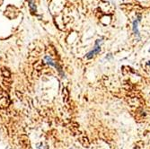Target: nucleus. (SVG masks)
I'll return each instance as SVG.
<instances>
[{"label":"nucleus","instance_id":"obj_1","mask_svg":"<svg viewBox=\"0 0 150 149\" xmlns=\"http://www.w3.org/2000/svg\"><path fill=\"white\" fill-rule=\"evenodd\" d=\"M103 42V38L97 39L94 42V46L92 50H90L88 53H86V58L87 59H92L95 55H98L102 50V44Z\"/></svg>","mask_w":150,"mask_h":149},{"label":"nucleus","instance_id":"obj_2","mask_svg":"<svg viewBox=\"0 0 150 149\" xmlns=\"http://www.w3.org/2000/svg\"><path fill=\"white\" fill-rule=\"evenodd\" d=\"M141 15H138L137 17H136L133 22H132V32L134 34V36L136 37V40H140L141 39V35H140V32H139V23L141 22Z\"/></svg>","mask_w":150,"mask_h":149},{"label":"nucleus","instance_id":"obj_3","mask_svg":"<svg viewBox=\"0 0 150 149\" xmlns=\"http://www.w3.org/2000/svg\"><path fill=\"white\" fill-rule=\"evenodd\" d=\"M45 61H46L47 64H49V65H50V66H54V67H56V68L58 69V71H59V73L62 72L61 67L58 65V63H57L55 60H54L52 58H50V57H49V56H46V57H45Z\"/></svg>","mask_w":150,"mask_h":149},{"label":"nucleus","instance_id":"obj_4","mask_svg":"<svg viewBox=\"0 0 150 149\" xmlns=\"http://www.w3.org/2000/svg\"><path fill=\"white\" fill-rule=\"evenodd\" d=\"M29 7L32 12H36V6L33 0H29Z\"/></svg>","mask_w":150,"mask_h":149},{"label":"nucleus","instance_id":"obj_5","mask_svg":"<svg viewBox=\"0 0 150 149\" xmlns=\"http://www.w3.org/2000/svg\"><path fill=\"white\" fill-rule=\"evenodd\" d=\"M146 65H147L148 66H150V60H149V61H147V63H146Z\"/></svg>","mask_w":150,"mask_h":149},{"label":"nucleus","instance_id":"obj_6","mask_svg":"<svg viewBox=\"0 0 150 149\" xmlns=\"http://www.w3.org/2000/svg\"><path fill=\"white\" fill-rule=\"evenodd\" d=\"M148 52H149V53H150V49H148Z\"/></svg>","mask_w":150,"mask_h":149}]
</instances>
